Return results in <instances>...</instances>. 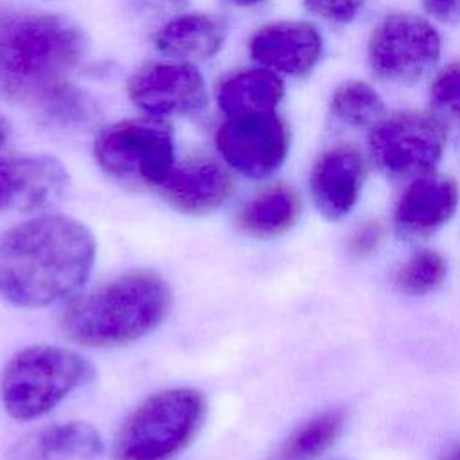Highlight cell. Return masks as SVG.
Instances as JSON below:
<instances>
[{"label":"cell","mask_w":460,"mask_h":460,"mask_svg":"<svg viewBox=\"0 0 460 460\" xmlns=\"http://www.w3.org/2000/svg\"><path fill=\"white\" fill-rule=\"evenodd\" d=\"M95 262V239L77 219L41 214L0 237V296L16 307H45L72 295Z\"/></svg>","instance_id":"obj_1"},{"label":"cell","mask_w":460,"mask_h":460,"mask_svg":"<svg viewBox=\"0 0 460 460\" xmlns=\"http://www.w3.org/2000/svg\"><path fill=\"white\" fill-rule=\"evenodd\" d=\"M84 54L86 38L68 18L0 14V99L47 110L72 88Z\"/></svg>","instance_id":"obj_2"},{"label":"cell","mask_w":460,"mask_h":460,"mask_svg":"<svg viewBox=\"0 0 460 460\" xmlns=\"http://www.w3.org/2000/svg\"><path fill=\"white\" fill-rule=\"evenodd\" d=\"M171 307L172 291L160 273L129 270L72 298L59 316V327L83 347H120L153 332Z\"/></svg>","instance_id":"obj_3"},{"label":"cell","mask_w":460,"mask_h":460,"mask_svg":"<svg viewBox=\"0 0 460 460\" xmlns=\"http://www.w3.org/2000/svg\"><path fill=\"white\" fill-rule=\"evenodd\" d=\"M207 399L198 388L162 390L142 401L113 438L115 460H172L198 437Z\"/></svg>","instance_id":"obj_4"},{"label":"cell","mask_w":460,"mask_h":460,"mask_svg":"<svg viewBox=\"0 0 460 460\" xmlns=\"http://www.w3.org/2000/svg\"><path fill=\"white\" fill-rule=\"evenodd\" d=\"M93 376L92 363L56 345L18 350L0 376V401L16 420L43 417Z\"/></svg>","instance_id":"obj_5"},{"label":"cell","mask_w":460,"mask_h":460,"mask_svg":"<svg viewBox=\"0 0 460 460\" xmlns=\"http://www.w3.org/2000/svg\"><path fill=\"white\" fill-rule=\"evenodd\" d=\"M444 43L438 27L424 14L388 13L367 38V66L390 86L411 88L431 77L442 61Z\"/></svg>","instance_id":"obj_6"},{"label":"cell","mask_w":460,"mask_h":460,"mask_svg":"<svg viewBox=\"0 0 460 460\" xmlns=\"http://www.w3.org/2000/svg\"><path fill=\"white\" fill-rule=\"evenodd\" d=\"M93 155L111 178L153 190L176 165L171 126L151 119H129L106 126L95 138Z\"/></svg>","instance_id":"obj_7"},{"label":"cell","mask_w":460,"mask_h":460,"mask_svg":"<svg viewBox=\"0 0 460 460\" xmlns=\"http://www.w3.org/2000/svg\"><path fill=\"white\" fill-rule=\"evenodd\" d=\"M446 122L433 111L386 113L367 133V149L377 169L390 176L433 172L444 156Z\"/></svg>","instance_id":"obj_8"},{"label":"cell","mask_w":460,"mask_h":460,"mask_svg":"<svg viewBox=\"0 0 460 460\" xmlns=\"http://www.w3.org/2000/svg\"><path fill=\"white\" fill-rule=\"evenodd\" d=\"M289 142V126L277 111L226 117L216 131L221 158L252 180L277 172L288 158Z\"/></svg>","instance_id":"obj_9"},{"label":"cell","mask_w":460,"mask_h":460,"mask_svg":"<svg viewBox=\"0 0 460 460\" xmlns=\"http://www.w3.org/2000/svg\"><path fill=\"white\" fill-rule=\"evenodd\" d=\"M131 102L153 117L198 113L207 102L201 74L189 63H151L137 70L128 83Z\"/></svg>","instance_id":"obj_10"},{"label":"cell","mask_w":460,"mask_h":460,"mask_svg":"<svg viewBox=\"0 0 460 460\" xmlns=\"http://www.w3.org/2000/svg\"><path fill=\"white\" fill-rule=\"evenodd\" d=\"M259 66L279 75L304 77L323 58L325 40L320 29L304 20H282L259 27L248 43Z\"/></svg>","instance_id":"obj_11"},{"label":"cell","mask_w":460,"mask_h":460,"mask_svg":"<svg viewBox=\"0 0 460 460\" xmlns=\"http://www.w3.org/2000/svg\"><path fill=\"white\" fill-rule=\"evenodd\" d=\"M66 189L68 172L54 156H0V210L45 208L61 199Z\"/></svg>","instance_id":"obj_12"},{"label":"cell","mask_w":460,"mask_h":460,"mask_svg":"<svg viewBox=\"0 0 460 460\" xmlns=\"http://www.w3.org/2000/svg\"><path fill=\"white\" fill-rule=\"evenodd\" d=\"M365 160L361 151L345 142L323 149L311 167L309 189L314 205L329 219L347 216L361 194Z\"/></svg>","instance_id":"obj_13"},{"label":"cell","mask_w":460,"mask_h":460,"mask_svg":"<svg viewBox=\"0 0 460 460\" xmlns=\"http://www.w3.org/2000/svg\"><path fill=\"white\" fill-rule=\"evenodd\" d=\"M155 192L172 208L201 216L219 208L232 196L234 176L217 160L194 156L174 165Z\"/></svg>","instance_id":"obj_14"},{"label":"cell","mask_w":460,"mask_h":460,"mask_svg":"<svg viewBox=\"0 0 460 460\" xmlns=\"http://www.w3.org/2000/svg\"><path fill=\"white\" fill-rule=\"evenodd\" d=\"M460 194L456 183L435 172L411 180L399 198L395 223L408 234H429L455 214Z\"/></svg>","instance_id":"obj_15"},{"label":"cell","mask_w":460,"mask_h":460,"mask_svg":"<svg viewBox=\"0 0 460 460\" xmlns=\"http://www.w3.org/2000/svg\"><path fill=\"white\" fill-rule=\"evenodd\" d=\"M102 449V438L92 424L70 420L22 437L5 460H97Z\"/></svg>","instance_id":"obj_16"},{"label":"cell","mask_w":460,"mask_h":460,"mask_svg":"<svg viewBox=\"0 0 460 460\" xmlns=\"http://www.w3.org/2000/svg\"><path fill=\"white\" fill-rule=\"evenodd\" d=\"M284 99V81L279 74L257 66L223 77L216 88V101L226 117L273 113Z\"/></svg>","instance_id":"obj_17"},{"label":"cell","mask_w":460,"mask_h":460,"mask_svg":"<svg viewBox=\"0 0 460 460\" xmlns=\"http://www.w3.org/2000/svg\"><path fill=\"white\" fill-rule=\"evenodd\" d=\"M226 38V25L208 13H187L171 18L155 36L160 52L180 59L203 61L216 56Z\"/></svg>","instance_id":"obj_18"},{"label":"cell","mask_w":460,"mask_h":460,"mask_svg":"<svg viewBox=\"0 0 460 460\" xmlns=\"http://www.w3.org/2000/svg\"><path fill=\"white\" fill-rule=\"evenodd\" d=\"M300 210L302 203L293 187L271 185L239 208L235 226L257 237L279 235L296 223Z\"/></svg>","instance_id":"obj_19"},{"label":"cell","mask_w":460,"mask_h":460,"mask_svg":"<svg viewBox=\"0 0 460 460\" xmlns=\"http://www.w3.org/2000/svg\"><path fill=\"white\" fill-rule=\"evenodd\" d=\"M379 90L363 79L338 83L329 97V115L334 122L350 129H370L386 115Z\"/></svg>","instance_id":"obj_20"},{"label":"cell","mask_w":460,"mask_h":460,"mask_svg":"<svg viewBox=\"0 0 460 460\" xmlns=\"http://www.w3.org/2000/svg\"><path fill=\"white\" fill-rule=\"evenodd\" d=\"M345 424L343 410L322 411L300 424L275 451L273 460H311L340 437Z\"/></svg>","instance_id":"obj_21"},{"label":"cell","mask_w":460,"mask_h":460,"mask_svg":"<svg viewBox=\"0 0 460 460\" xmlns=\"http://www.w3.org/2000/svg\"><path fill=\"white\" fill-rule=\"evenodd\" d=\"M446 277V261L431 250L413 253L395 273V284L410 295H424L433 291Z\"/></svg>","instance_id":"obj_22"},{"label":"cell","mask_w":460,"mask_h":460,"mask_svg":"<svg viewBox=\"0 0 460 460\" xmlns=\"http://www.w3.org/2000/svg\"><path fill=\"white\" fill-rule=\"evenodd\" d=\"M429 111L444 122H460V61L438 68L428 90Z\"/></svg>","instance_id":"obj_23"},{"label":"cell","mask_w":460,"mask_h":460,"mask_svg":"<svg viewBox=\"0 0 460 460\" xmlns=\"http://www.w3.org/2000/svg\"><path fill=\"white\" fill-rule=\"evenodd\" d=\"M307 13L329 25H350L354 23L368 0H302Z\"/></svg>","instance_id":"obj_24"},{"label":"cell","mask_w":460,"mask_h":460,"mask_svg":"<svg viewBox=\"0 0 460 460\" xmlns=\"http://www.w3.org/2000/svg\"><path fill=\"white\" fill-rule=\"evenodd\" d=\"M420 7L435 25H460V0H420Z\"/></svg>","instance_id":"obj_25"},{"label":"cell","mask_w":460,"mask_h":460,"mask_svg":"<svg viewBox=\"0 0 460 460\" xmlns=\"http://www.w3.org/2000/svg\"><path fill=\"white\" fill-rule=\"evenodd\" d=\"M381 235H383V230L377 223L370 221V223H365L363 226H359L352 235H350V241H349V246L352 250V253L356 255H368L372 253L379 241H381Z\"/></svg>","instance_id":"obj_26"},{"label":"cell","mask_w":460,"mask_h":460,"mask_svg":"<svg viewBox=\"0 0 460 460\" xmlns=\"http://www.w3.org/2000/svg\"><path fill=\"white\" fill-rule=\"evenodd\" d=\"M187 0H131V5L137 13L146 16H164L178 13Z\"/></svg>","instance_id":"obj_27"},{"label":"cell","mask_w":460,"mask_h":460,"mask_svg":"<svg viewBox=\"0 0 460 460\" xmlns=\"http://www.w3.org/2000/svg\"><path fill=\"white\" fill-rule=\"evenodd\" d=\"M440 460H460V444L451 447Z\"/></svg>","instance_id":"obj_28"},{"label":"cell","mask_w":460,"mask_h":460,"mask_svg":"<svg viewBox=\"0 0 460 460\" xmlns=\"http://www.w3.org/2000/svg\"><path fill=\"white\" fill-rule=\"evenodd\" d=\"M7 133H9V126H7L5 119L0 117V147L4 146V142H5V138H7Z\"/></svg>","instance_id":"obj_29"},{"label":"cell","mask_w":460,"mask_h":460,"mask_svg":"<svg viewBox=\"0 0 460 460\" xmlns=\"http://www.w3.org/2000/svg\"><path fill=\"white\" fill-rule=\"evenodd\" d=\"M228 2H232L235 5H241V7H252V5H257V4H261L264 0H228Z\"/></svg>","instance_id":"obj_30"}]
</instances>
